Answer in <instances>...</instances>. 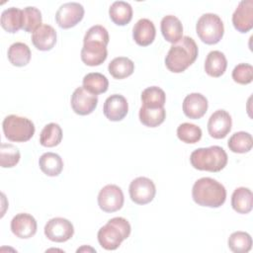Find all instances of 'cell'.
I'll use <instances>...</instances> for the list:
<instances>
[{
    "label": "cell",
    "mask_w": 253,
    "mask_h": 253,
    "mask_svg": "<svg viewBox=\"0 0 253 253\" xmlns=\"http://www.w3.org/2000/svg\"><path fill=\"white\" fill-rule=\"evenodd\" d=\"M81 49V59L89 66L102 64L107 56V44L109 43V33L101 25L92 26L85 34Z\"/></svg>",
    "instance_id": "6da1fadb"
},
{
    "label": "cell",
    "mask_w": 253,
    "mask_h": 253,
    "mask_svg": "<svg viewBox=\"0 0 253 253\" xmlns=\"http://www.w3.org/2000/svg\"><path fill=\"white\" fill-rule=\"evenodd\" d=\"M198 53L196 42L185 36L178 42L172 43L165 57V65L171 72L181 73L195 62Z\"/></svg>",
    "instance_id": "7a4b0ae2"
},
{
    "label": "cell",
    "mask_w": 253,
    "mask_h": 253,
    "mask_svg": "<svg viewBox=\"0 0 253 253\" xmlns=\"http://www.w3.org/2000/svg\"><path fill=\"white\" fill-rule=\"evenodd\" d=\"M192 197L199 206L219 208L226 200V190L218 181L210 177H203L195 182Z\"/></svg>",
    "instance_id": "3957f363"
},
{
    "label": "cell",
    "mask_w": 253,
    "mask_h": 253,
    "mask_svg": "<svg viewBox=\"0 0 253 253\" xmlns=\"http://www.w3.org/2000/svg\"><path fill=\"white\" fill-rule=\"evenodd\" d=\"M225 150L218 146L201 147L194 150L190 156V162L195 169L209 172H219L227 164Z\"/></svg>",
    "instance_id": "277c9868"
},
{
    "label": "cell",
    "mask_w": 253,
    "mask_h": 253,
    "mask_svg": "<svg viewBox=\"0 0 253 253\" xmlns=\"http://www.w3.org/2000/svg\"><path fill=\"white\" fill-rule=\"evenodd\" d=\"M131 231L129 222L121 216L113 217L102 226L97 234L100 245L106 250H116Z\"/></svg>",
    "instance_id": "5b68a950"
},
{
    "label": "cell",
    "mask_w": 253,
    "mask_h": 253,
    "mask_svg": "<svg viewBox=\"0 0 253 253\" xmlns=\"http://www.w3.org/2000/svg\"><path fill=\"white\" fill-rule=\"evenodd\" d=\"M5 137L11 141L25 142L30 140L35 134L34 123L25 117L17 115L7 116L2 123Z\"/></svg>",
    "instance_id": "8992f818"
},
{
    "label": "cell",
    "mask_w": 253,
    "mask_h": 253,
    "mask_svg": "<svg viewBox=\"0 0 253 253\" xmlns=\"http://www.w3.org/2000/svg\"><path fill=\"white\" fill-rule=\"evenodd\" d=\"M197 35L207 44H215L223 37L224 26L220 17L213 13L203 14L196 25Z\"/></svg>",
    "instance_id": "52a82bcc"
},
{
    "label": "cell",
    "mask_w": 253,
    "mask_h": 253,
    "mask_svg": "<svg viewBox=\"0 0 253 253\" xmlns=\"http://www.w3.org/2000/svg\"><path fill=\"white\" fill-rule=\"evenodd\" d=\"M128 192L132 202L137 205H146L154 199L156 188L149 178L137 177L130 182Z\"/></svg>",
    "instance_id": "ba28073f"
},
{
    "label": "cell",
    "mask_w": 253,
    "mask_h": 253,
    "mask_svg": "<svg viewBox=\"0 0 253 253\" xmlns=\"http://www.w3.org/2000/svg\"><path fill=\"white\" fill-rule=\"evenodd\" d=\"M124 193L114 184L103 187L98 194V205L103 211L114 212L122 209L124 205Z\"/></svg>",
    "instance_id": "9c48e42d"
},
{
    "label": "cell",
    "mask_w": 253,
    "mask_h": 253,
    "mask_svg": "<svg viewBox=\"0 0 253 253\" xmlns=\"http://www.w3.org/2000/svg\"><path fill=\"white\" fill-rule=\"evenodd\" d=\"M74 234L71 221L64 217H53L44 226V235L53 242H65Z\"/></svg>",
    "instance_id": "30bf717a"
},
{
    "label": "cell",
    "mask_w": 253,
    "mask_h": 253,
    "mask_svg": "<svg viewBox=\"0 0 253 253\" xmlns=\"http://www.w3.org/2000/svg\"><path fill=\"white\" fill-rule=\"evenodd\" d=\"M84 17V7L77 2L62 4L55 14V21L62 29H69L77 25Z\"/></svg>",
    "instance_id": "8fae6325"
},
{
    "label": "cell",
    "mask_w": 253,
    "mask_h": 253,
    "mask_svg": "<svg viewBox=\"0 0 253 253\" xmlns=\"http://www.w3.org/2000/svg\"><path fill=\"white\" fill-rule=\"evenodd\" d=\"M70 102L74 113L80 116H86L96 109L98 105V97L81 86L74 90Z\"/></svg>",
    "instance_id": "7c38bea8"
},
{
    "label": "cell",
    "mask_w": 253,
    "mask_h": 253,
    "mask_svg": "<svg viewBox=\"0 0 253 253\" xmlns=\"http://www.w3.org/2000/svg\"><path fill=\"white\" fill-rule=\"evenodd\" d=\"M232 120L225 110H217L211 114L208 122V131L213 138L225 137L231 130Z\"/></svg>",
    "instance_id": "4fadbf2b"
},
{
    "label": "cell",
    "mask_w": 253,
    "mask_h": 253,
    "mask_svg": "<svg viewBox=\"0 0 253 253\" xmlns=\"http://www.w3.org/2000/svg\"><path fill=\"white\" fill-rule=\"evenodd\" d=\"M232 24L240 33H247L253 28V1L242 0L232 14Z\"/></svg>",
    "instance_id": "5bb4252c"
},
{
    "label": "cell",
    "mask_w": 253,
    "mask_h": 253,
    "mask_svg": "<svg viewBox=\"0 0 253 253\" xmlns=\"http://www.w3.org/2000/svg\"><path fill=\"white\" fill-rule=\"evenodd\" d=\"M38 224L36 218L26 212L16 214L11 220V230L14 235L22 239L33 237L37 232Z\"/></svg>",
    "instance_id": "9a60e30c"
},
{
    "label": "cell",
    "mask_w": 253,
    "mask_h": 253,
    "mask_svg": "<svg viewBox=\"0 0 253 253\" xmlns=\"http://www.w3.org/2000/svg\"><path fill=\"white\" fill-rule=\"evenodd\" d=\"M105 117L112 122L122 121L128 112V104L126 99L120 94L109 96L103 107Z\"/></svg>",
    "instance_id": "2e32d148"
},
{
    "label": "cell",
    "mask_w": 253,
    "mask_h": 253,
    "mask_svg": "<svg viewBox=\"0 0 253 253\" xmlns=\"http://www.w3.org/2000/svg\"><path fill=\"white\" fill-rule=\"evenodd\" d=\"M208 99L201 93H191L183 101V112L190 119H201L208 111Z\"/></svg>",
    "instance_id": "e0dca14e"
},
{
    "label": "cell",
    "mask_w": 253,
    "mask_h": 253,
    "mask_svg": "<svg viewBox=\"0 0 253 253\" xmlns=\"http://www.w3.org/2000/svg\"><path fill=\"white\" fill-rule=\"evenodd\" d=\"M32 42L39 50H50L56 42V31L47 24H42L32 34Z\"/></svg>",
    "instance_id": "ac0fdd59"
},
{
    "label": "cell",
    "mask_w": 253,
    "mask_h": 253,
    "mask_svg": "<svg viewBox=\"0 0 253 253\" xmlns=\"http://www.w3.org/2000/svg\"><path fill=\"white\" fill-rule=\"evenodd\" d=\"M156 35L155 26L146 18L139 19L133 26L132 37L134 42L141 46H147L153 42Z\"/></svg>",
    "instance_id": "d6986e66"
},
{
    "label": "cell",
    "mask_w": 253,
    "mask_h": 253,
    "mask_svg": "<svg viewBox=\"0 0 253 253\" xmlns=\"http://www.w3.org/2000/svg\"><path fill=\"white\" fill-rule=\"evenodd\" d=\"M160 29L164 39L171 43H176L183 38V25L174 15L163 17L160 23Z\"/></svg>",
    "instance_id": "ffe728a7"
},
{
    "label": "cell",
    "mask_w": 253,
    "mask_h": 253,
    "mask_svg": "<svg viewBox=\"0 0 253 253\" xmlns=\"http://www.w3.org/2000/svg\"><path fill=\"white\" fill-rule=\"evenodd\" d=\"M231 207L238 213H248L252 211L253 195L250 189L239 187L234 190L231 196Z\"/></svg>",
    "instance_id": "44dd1931"
},
{
    "label": "cell",
    "mask_w": 253,
    "mask_h": 253,
    "mask_svg": "<svg viewBox=\"0 0 253 253\" xmlns=\"http://www.w3.org/2000/svg\"><path fill=\"white\" fill-rule=\"evenodd\" d=\"M227 67V60L223 52L212 50L208 53L205 61V71L211 77L221 76Z\"/></svg>",
    "instance_id": "7402d4cb"
},
{
    "label": "cell",
    "mask_w": 253,
    "mask_h": 253,
    "mask_svg": "<svg viewBox=\"0 0 253 253\" xmlns=\"http://www.w3.org/2000/svg\"><path fill=\"white\" fill-rule=\"evenodd\" d=\"M1 26L8 33H17L23 29V10L10 7L1 13Z\"/></svg>",
    "instance_id": "603a6c76"
},
{
    "label": "cell",
    "mask_w": 253,
    "mask_h": 253,
    "mask_svg": "<svg viewBox=\"0 0 253 253\" xmlns=\"http://www.w3.org/2000/svg\"><path fill=\"white\" fill-rule=\"evenodd\" d=\"M41 170L47 176H58L63 169L62 158L54 152H45L39 159Z\"/></svg>",
    "instance_id": "cb8c5ba5"
},
{
    "label": "cell",
    "mask_w": 253,
    "mask_h": 253,
    "mask_svg": "<svg viewBox=\"0 0 253 253\" xmlns=\"http://www.w3.org/2000/svg\"><path fill=\"white\" fill-rule=\"evenodd\" d=\"M111 20L118 26L128 24L132 18V8L126 1H115L109 9Z\"/></svg>",
    "instance_id": "d4e9b609"
},
{
    "label": "cell",
    "mask_w": 253,
    "mask_h": 253,
    "mask_svg": "<svg viewBox=\"0 0 253 253\" xmlns=\"http://www.w3.org/2000/svg\"><path fill=\"white\" fill-rule=\"evenodd\" d=\"M139 121L142 125L149 127H155L161 125L166 117V111L164 107L150 108L141 106L139 109Z\"/></svg>",
    "instance_id": "484cf974"
},
{
    "label": "cell",
    "mask_w": 253,
    "mask_h": 253,
    "mask_svg": "<svg viewBox=\"0 0 253 253\" xmlns=\"http://www.w3.org/2000/svg\"><path fill=\"white\" fill-rule=\"evenodd\" d=\"M110 74L116 79H124L130 76L134 71V63L128 57L119 56L114 58L108 65Z\"/></svg>",
    "instance_id": "4316f807"
},
{
    "label": "cell",
    "mask_w": 253,
    "mask_h": 253,
    "mask_svg": "<svg viewBox=\"0 0 253 253\" xmlns=\"http://www.w3.org/2000/svg\"><path fill=\"white\" fill-rule=\"evenodd\" d=\"M31 49L28 44L17 42L10 45L8 49V59L14 66H25L31 60Z\"/></svg>",
    "instance_id": "83f0119b"
},
{
    "label": "cell",
    "mask_w": 253,
    "mask_h": 253,
    "mask_svg": "<svg viewBox=\"0 0 253 253\" xmlns=\"http://www.w3.org/2000/svg\"><path fill=\"white\" fill-rule=\"evenodd\" d=\"M83 87L94 95L105 93L109 87V81L105 75L99 72H90L83 77Z\"/></svg>",
    "instance_id": "f1b7e54d"
},
{
    "label": "cell",
    "mask_w": 253,
    "mask_h": 253,
    "mask_svg": "<svg viewBox=\"0 0 253 253\" xmlns=\"http://www.w3.org/2000/svg\"><path fill=\"white\" fill-rule=\"evenodd\" d=\"M62 129L58 124L49 123L44 126L40 134V142L45 147H54L61 142Z\"/></svg>",
    "instance_id": "f546056e"
},
{
    "label": "cell",
    "mask_w": 253,
    "mask_h": 253,
    "mask_svg": "<svg viewBox=\"0 0 253 253\" xmlns=\"http://www.w3.org/2000/svg\"><path fill=\"white\" fill-rule=\"evenodd\" d=\"M227 145L234 153H246L252 148L253 138L249 132L237 131L229 137Z\"/></svg>",
    "instance_id": "4dcf8cb0"
},
{
    "label": "cell",
    "mask_w": 253,
    "mask_h": 253,
    "mask_svg": "<svg viewBox=\"0 0 253 253\" xmlns=\"http://www.w3.org/2000/svg\"><path fill=\"white\" fill-rule=\"evenodd\" d=\"M228 247L234 253H247L252 248V238L245 231H235L228 237Z\"/></svg>",
    "instance_id": "1f68e13d"
},
{
    "label": "cell",
    "mask_w": 253,
    "mask_h": 253,
    "mask_svg": "<svg viewBox=\"0 0 253 253\" xmlns=\"http://www.w3.org/2000/svg\"><path fill=\"white\" fill-rule=\"evenodd\" d=\"M142 106L150 108L164 107L166 102L165 92L157 86H151L145 88L141 93Z\"/></svg>",
    "instance_id": "d6a6232c"
},
{
    "label": "cell",
    "mask_w": 253,
    "mask_h": 253,
    "mask_svg": "<svg viewBox=\"0 0 253 253\" xmlns=\"http://www.w3.org/2000/svg\"><path fill=\"white\" fill-rule=\"evenodd\" d=\"M21 158L19 148L11 143H1L0 147V165L3 168L16 166Z\"/></svg>",
    "instance_id": "836d02e7"
},
{
    "label": "cell",
    "mask_w": 253,
    "mask_h": 253,
    "mask_svg": "<svg viewBox=\"0 0 253 253\" xmlns=\"http://www.w3.org/2000/svg\"><path fill=\"white\" fill-rule=\"evenodd\" d=\"M42 13L33 6H28L23 10V30L28 33H34L42 26Z\"/></svg>",
    "instance_id": "e575fe53"
},
{
    "label": "cell",
    "mask_w": 253,
    "mask_h": 253,
    "mask_svg": "<svg viewBox=\"0 0 253 253\" xmlns=\"http://www.w3.org/2000/svg\"><path fill=\"white\" fill-rule=\"evenodd\" d=\"M202 134L201 127L190 123H183L177 128L178 138L185 143L198 142L202 138Z\"/></svg>",
    "instance_id": "d590c367"
},
{
    "label": "cell",
    "mask_w": 253,
    "mask_h": 253,
    "mask_svg": "<svg viewBox=\"0 0 253 253\" xmlns=\"http://www.w3.org/2000/svg\"><path fill=\"white\" fill-rule=\"evenodd\" d=\"M232 79L242 85H246L253 80V66L248 63H239L232 70Z\"/></svg>",
    "instance_id": "8d00e7d4"
}]
</instances>
